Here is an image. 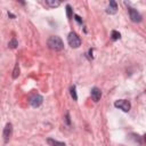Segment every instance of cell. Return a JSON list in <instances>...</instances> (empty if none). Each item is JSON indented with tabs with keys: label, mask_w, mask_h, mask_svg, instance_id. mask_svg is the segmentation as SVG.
Listing matches in <instances>:
<instances>
[{
	"label": "cell",
	"mask_w": 146,
	"mask_h": 146,
	"mask_svg": "<svg viewBox=\"0 0 146 146\" xmlns=\"http://www.w3.org/2000/svg\"><path fill=\"white\" fill-rule=\"evenodd\" d=\"M13 135V124L11 123H7L3 128V132H2V137H3V140L5 143H8L10 137Z\"/></svg>",
	"instance_id": "5"
},
{
	"label": "cell",
	"mask_w": 146,
	"mask_h": 146,
	"mask_svg": "<svg viewBox=\"0 0 146 146\" xmlns=\"http://www.w3.org/2000/svg\"><path fill=\"white\" fill-rule=\"evenodd\" d=\"M128 11H129V17H130L131 22H133V23H139V22H141V15H140L135 8L129 7V8H128Z\"/></svg>",
	"instance_id": "4"
},
{
	"label": "cell",
	"mask_w": 146,
	"mask_h": 146,
	"mask_svg": "<svg viewBox=\"0 0 146 146\" xmlns=\"http://www.w3.org/2000/svg\"><path fill=\"white\" fill-rule=\"evenodd\" d=\"M70 94H71V96H72V98L74 100H78V95H76V88H75V86H72L70 88Z\"/></svg>",
	"instance_id": "13"
},
{
	"label": "cell",
	"mask_w": 146,
	"mask_h": 146,
	"mask_svg": "<svg viewBox=\"0 0 146 146\" xmlns=\"http://www.w3.org/2000/svg\"><path fill=\"white\" fill-rule=\"evenodd\" d=\"M65 120H66V123H67V124H71V121H70V114H68V113H66V115H65Z\"/></svg>",
	"instance_id": "17"
},
{
	"label": "cell",
	"mask_w": 146,
	"mask_h": 146,
	"mask_svg": "<svg viewBox=\"0 0 146 146\" xmlns=\"http://www.w3.org/2000/svg\"><path fill=\"white\" fill-rule=\"evenodd\" d=\"M67 42L72 48H79L81 46V39L75 32H70L68 33Z\"/></svg>",
	"instance_id": "2"
},
{
	"label": "cell",
	"mask_w": 146,
	"mask_h": 146,
	"mask_svg": "<svg viewBox=\"0 0 146 146\" xmlns=\"http://www.w3.org/2000/svg\"><path fill=\"white\" fill-rule=\"evenodd\" d=\"M106 13L110 14V15H114V14L117 13V5H116L115 1H113V0L110 1V5H108V7L106 9Z\"/></svg>",
	"instance_id": "8"
},
{
	"label": "cell",
	"mask_w": 146,
	"mask_h": 146,
	"mask_svg": "<svg viewBox=\"0 0 146 146\" xmlns=\"http://www.w3.org/2000/svg\"><path fill=\"white\" fill-rule=\"evenodd\" d=\"M114 106H115L116 108H119V110L125 112V113L129 112L130 108H131V104H130V102L127 100V99H119V100H116V102L114 103Z\"/></svg>",
	"instance_id": "3"
},
{
	"label": "cell",
	"mask_w": 146,
	"mask_h": 146,
	"mask_svg": "<svg viewBox=\"0 0 146 146\" xmlns=\"http://www.w3.org/2000/svg\"><path fill=\"white\" fill-rule=\"evenodd\" d=\"M19 73H21L19 64H18V63H16V64H15V67H14V70H13V79H17V78H18V75H19Z\"/></svg>",
	"instance_id": "11"
},
{
	"label": "cell",
	"mask_w": 146,
	"mask_h": 146,
	"mask_svg": "<svg viewBox=\"0 0 146 146\" xmlns=\"http://www.w3.org/2000/svg\"><path fill=\"white\" fill-rule=\"evenodd\" d=\"M66 15H67V18H68V19H72V17H73V13H72V8H71L70 5L66 6Z\"/></svg>",
	"instance_id": "14"
},
{
	"label": "cell",
	"mask_w": 146,
	"mask_h": 146,
	"mask_svg": "<svg viewBox=\"0 0 146 146\" xmlns=\"http://www.w3.org/2000/svg\"><path fill=\"white\" fill-rule=\"evenodd\" d=\"M111 36H112V40H117V39H120L121 38V34L117 32V31H112V34H111Z\"/></svg>",
	"instance_id": "15"
},
{
	"label": "cell",
	"mask_w": 146,
	"mask_h": 146,
	"mask_svg": "<svg viewBox=\"0 0 146 146\" xmlns=\"http://www.w3.org/2000/svg\"><path fill=\"white\" fill-rule=\"evenodd\" d=\"M47 143H48V145H50V146H66L65 143L55 140V139H52V138H48V139H47Z\"/></svg>",
	"instance_id": "10"
},
{
	"label": "cell",
	"mask_w": 146,
	"mask_h": 146,
	"mask_svg": "<svg viewBox=\"0 0 146 146\" xmlns=\"http://www.w3.org/2000/svg\"><path fill=\"white\" fill-rule=\"evenodd\" d=\"M42 103H43V97H42L41 95H34V96H32V97L30 98V104H31V106L34 107V108L41 106Z\"/></svg>",
	"instance_id": "6"
},
{
	"label": "cell",
	"mask_w": 146,
	"mask_h": 146,
	"mask_svg": "<svg viewBox=\"0 0 146 146\" xmlns=\"http://www.w3.org/2000/svg\"><path fill=\"white\" fill-rule=\"evenodd\" d=\"M90 96H91V99H92L95 103H97V102H99L100 98H102V90H100L99 88H97V87H94V88L90 90Z\"/></svg>",
	"instance_id": "7"
},
{
	"label": "cell",
	"mask_w": 146,
	"mask_h": 146,
	"mask_svg": "<svg viewBox=\"0 0 146 146\" xmlns=\"http://www.w3.org/2000/svg\"><path fill=\"white\" fill-rule=\"evenodd\" d=\"M74 19H75L79 24H82V19H81V17H80L79 15H74Z\"/></svg>",
	"instance_id": "16"
},
{
	"label": "cell",
	"mask_w": 146,
	"mask_h": 146,
	"mask_svg": "<svg viewBox=\"0 0 146 146\" xmlns=\"http://www.w3.org/2000/svg\"><path fill=\"white\" fill-rule=\"evenodd\" d=\"M43 5L48 8H56V7L60 6V1H58V0H46V1H43Z\"/></svg>",
	"instance_id": "9"
},
{
	"label": "cell",
	"mask_w": 146,
	"mask_h": 146,
	"mask_svg": "<svg viewBox=\"0 0 146 146\" xmlns=\"http://www.w3.org/2000/svg\"><path fill=\"white\" fill-rule=\"evenodd\" d=\"M47 44H48V47H49L51 50H55V51H60V50L64 49V42H63V40H62L59 36H57V35L50 36V38L48 39V41H47Z\"/></svg>",
	"instance_id": "1"
},
{
	"label": "cell",
	"mask_w": 146,
	"mask_h": 146,
	"mask_svg": "<svg viewBox=\"0 0 146 146\" xmlns=\"http://www.w3.org/2000/svg\"><path fill=\"white\" fill-rule=\"evenodd\" d=\"M17 46H18V42H17L16 38H11V40L8 43V47L11 48V49H15V48H17Z\"/></svg>",
	"instance_id": "12"
}]
</instances>
